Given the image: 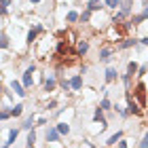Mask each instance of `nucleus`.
I'll return each instance as SVG.
<instances>
[{"label": "nucleus", "instance_id": "1", "mask_svg": "<svg viewBox=\"0 0 148 148\" xmlns=\"http://www.w3.org/2000/svg\"><path fill=\"white\" fill-rule=\"evenodd\" d=\"M146 87L142 85V83H140L138 87H136V91H133V93H136V99H138V104H140V108H144V106H146Z\"/></svg>", "mask_w": 148, "mask_h": 148}, {"label": "nucleus", "instance_id": "2", "mask_svg": "<svg viewBox=\"0 0 148 148\" xmlns=\"http://www.w3.org/2000/svg\"><path fill=\"white\" fill-rule=\"evenodd\" d=\"M32 74H34V66L28 68V70H25V74H23V85H25V87L32 85Z\"/></svg>", "mask_w": 148, "mask_h": 148}, {"label": "nucleus", "instance_id": "3", "mask_svg": "<svg viewBox=\"0 0 148 148\" xmlns=\"http://www.w3.org/2000/svg\"><path fill=\"white\" fill-rule=\"evenodd\" d=\"M57 138H59L57 129H49V131H47V142H57Z\"/></svg>", "mask_w": 148, "mask_h": 148}, {"label": "nucleus", "instance_id": "4", "mask_svg": "<svg viewBox=\"0 0 148 148\" xmlns=\"http://www.w3.org/2000/svg\"><path fill=\"white\" fill-rule=\"evenodd\" d=\"M11 87H13V91H15V93H17V95H25V91H23V87H21V85H19V83H17V80H13V83H11Z\"/></svg>", "mask_w": 148, "mask_h": 148}, {"label": "nucleus", "instance_id": "5", "mask_svg": "<svg viewBox=\"0 0 148 148\" xmlns=\"http://www.w3.org/2000/svg\"><path fill=\"white\" fill-rule=\"evenodd\" d=\"M70 87H72V89H80V87H83V78H80V76H74V78L70 80Z\"/></svg>", "mask_w": 148, "mask_h": 148}, {"label": "nucleus", "instance_id": "6", "mask_svg": "<svg viewBox=\"0 0 148 148\" xmlns=\"http://www.w3.org/2000/svg\"><path fill=\"white\" fill-rule=\"evenodd\" d=\"M45 89H47V91H53V89H55V78H53V76H49V78L45 80Z\"/></svg>", "mask_w": 148, "mask_h": 148}, {"label": "nucleus", "instance_id": "7", "mask_svg": "<svg viewBox=\"0 0 148 148\" xmlns=\"http://www.w3.org/2000/svg\"><path fill=\"white\" fill-rule=\"evenodd\" d=\"M144 19H148V9H146L144 13H140V15L133 17V21H131V23H140V21H144Z\"/></svg>", "mask_w": 148, "mask_h": 148}, {"label": "nucleus", "instance_id": "8", "mask_svg": "<svg viewBox=\"0 0 148 148\" xmlns=\"http://www.w3.org/2000/svg\"><path fill=\"white\" fill-rule=\"evenodd\" d=\"M114 78H116V70L108 68V72H106V80H114Z\"/></svg>", "mask_w": 148, "mask_h": 148}, {"label": "nucleus", "instance_id": "9", "mask_svg": "<svg viewBox=\"0 0 148 148\" xmlns=\"http://www.w3.org/2000/svg\"><path fill=\"white\" fill-rule=\"evenodd\" d=\"M99 6H102V2H99V0H91V2H89V11H97Z\"/></svg>", "mask_w": 148, "mask_h": 148}, {"label": "nucleus", "instance_id": "10", "mask_svg": "<svg viewBox=\"0 0 148 148\" xmlns=\"http://www.w3.org/2000/svg\"><path fill=\"white\" fill-rule=\"evenodd\" d=\"M87 49H89V45H87L85 40H80L78 42V53H87Z\"/></svg>", "mask_w": 148, "mask_h": 148}, {"label": "nucleus", "instance_id": "11", "mask_svg": "<svg viewBox=\"0 0 148 148\" xmlns=\"http://www.w3.org/2000/svg\"><path fill=\"white\" fill-rule=\"evenodd\" d=\"M57 131H59V133H68V131H70V127L66 125V123H59V125H57Z\"/></svg>", "mask_w": 148, "mask_h": 148}, {"label": "nucleus", "instance_id": "12", "mask_svg": "<svg viewBox=\"0 0 148 148\" xmlns=\"http://www.w3.org/2000/svg\"><path fill=\"white\" fill-rule=\"evenodd\" d=\"M99 57H102L104 62H106V59H110V49H102V51H99Z\"/></svg>", "mask_w": 148, "mask_h": 148}, {"label": "nucleus", "instance_id": "13", "mask_svg": "<svg viewBox=\"0 0 148 148\" xmlns=\"http://www.w3.org/2000/svg\"><path fill=\"white\" fill-rule=\"evenodd\" d=\"M127 72H129V76H131L133 72H138V64H136V62H131L129 66H127Z\"/></svg>", "mask_w": 148, "mask_h": 148}, {"label": "nucleus", "instance_id": "14", "mask_svg": "<svg viewBox=\"0 0 148 148\" xmlns=\"http://www.w3.org/2000/svg\"><path fill=\"white\" fill-rule=\"evenodd\" d=\"M95 121H99V123H102V127L106 125V121H104V114H102V108H99V110L95 112Z\"/></svg>", "mask_w": 148, "mask_h": 148}, {"label": "nucleus", "instance_id": "15", "mask_svg": "<svg viewBox=\"0 0 148 148\" xmlns=\"http://www.w3.org/2000/svg\"><path fill=\"white\" fill-rule=\"evenodd\" d=\"M17 133H19L17 129H13V131L9 133V142H6V144H13V142H15V140H17Z\"/></svg>", "mask_w": 148, "mask_h": 148}, {"label": "nucleus", "instance_id": "16", "mask_svg": "<svg viewBox=\"0 0 148 148\" xmlns=\"http://www.w3.org/2000/svg\"><path fill=\"white\" fill-rule=\"evenodd\" d=\"M121 4V0H106V6H110V9H116Z\"/></svg>", "mask_w": 148, "mask_h": 148}, {"label": "nucleus", "instance_id": "17", "mask_svg": "<svg viewBox=\"0 0 148 148\" xmlns=\"http://www.w3.org/2000/svg\"><path fill=\"white\" fill-rule=\"evenodd\" d=\"M119 140H121V133H114V136H112V138H110V140H108L106 144H110V146H112V144H116Z\"/></svg>", "mask_w": 148, "mask_h": 148}, {"label": "nucleus", "instance_id": "18", "mask_svg": "<svg viewBox=\"0 0 148 148\" xmlns=\"http://www.w3.org/2000/svg\"><path fill=\"white\" fill-rule=\"evenodd\" d=\"M131 45H136V40H123L119 47H121V49H127V47H131Z\"/></svg>", "mask_w": 148, "mask_h": 148}, {"label": "nucleus", "instance_id": "19", "mask_svg": "<svg viewBox=\"0 0 148 148\" xmlns=\"http://www.w3.org/2000/svg\"><path fill=\"white\" fill-rule=\"evenodd\" d=\"M21 108H23L21 104H19V106H15V108L11 110V114H13V116H19V114H21Z\"/></svg>", "mask_w": 148, "mask_h": 148}, {"label": "nucleus", "instance_id": "20", "mask_svg": "<svg viewBox=\"0 0 148 148\" xmlns=\"http://www.w3.org/2000/svg\"><path fill=\"white\" fill-rule=\"evenodd\" d=\"M34 142H36V133H34V131H30V136H28V144H30V146H34Z\"/></svg>", "mask_w": 148, "mask_h": 148}, {"label": "nucleus", "instance_id": "21", "mask_svg": "<svg viewBox=\"0 0 148 148\" xmlns=\"http://www.w3.org/2000/svg\"><path fill=\"white\" fill-rule=\"evenodd\" d=\"M57 51L62 53V55H64V53H68V45H66V42H62V45L57 47Z\"/></svg>", "mask_w": 148, "mask_h": 148}, {"label": "nucleus", "instance_id": "22", "mask_svg": "<svg viewBox=\"0 0 148 148\" xmlns=\"http://www.w3.org/2000/svg\"><path fill=\"white\" fill-rule=\"evenodd\" d=\"M76 19H78V13L70 11V13H68V21H76Z\"/></svg>", "mask_w": 148, "mask_h": 148}, {"label": "nucleus", "instance_id": "23", "mask_svg": "<svg viewBox=\"0 0 148 148\" xmlns=\"http://www.w3.org/2000/svg\"><path fill=\"white\" fill-rule=\"evenodd\" d=\"M89 17H91V11H85L83 15H80V19H83V21H89Z\"/></svg>", "mask_w": 148, "mask_h": 148}, {"label": "nucleus", "instance_id": "24", "mask_svg": "<svg viewBox=\"0 0 148 148\" xmlns=\"http://www.w3.org/2000/svg\"><path fill=\"white\" fill-rule=\"evenodd\" d=\"M129 2L131 0H123V13H129Z\"/></svg>", "mask_w": 148, "mask_h": 148}, {"label": "nucleus", "instance_id": "25", "mask_svg": "<svg viewBox=\"0 0 148 148\" xmlns=\"http://www.w3.org/2000/svg\"><path fill=\"white\" fill-rule=\"evenodd\" d=\"M36 34H38V30H30V34H28V40H34V38H36Z\"/></svg>", "mask_w": 148, "mask_h": 148}, {"label": "nucleus", "instance_id": "26", "mask_svg": "<svg viewBox=\"0 0 148 148\" xmlns=\"http://www.w3.org/2000/svg\"><path fill=\"white\" fill-rule=\"evenodd\" d=\"M140 148H148V133L144 136V140H142V144H140Z\"/></svg>", "mask_w": 148, "mask_h": 148}, {"label": "nucleus", "instance_id": "27", "mask_svg": "<svg viewBox=\"0 0 148 148\" xmlns=\"http://www.w3.org/2000/svg\"><path fill=\"white\" fill-rule=\"evenodd\" d=\"M0 116H2V121H6L11 116V110H2V114H0Z\"/></svg>", "mask_w": 148, "mask_h": 148}, {"label": "nucleus", "instance_id": "28", "mask_svg": "<svg viewBox=\"0 0 148 148\" xmlns=\"http://www.w3.org/2000/svg\"><path fill=\"white\" fill-rule=\"evenodd\" d=\"M9 47V38H6V34H2V49H6Z\"/></svg>", "mask_w": 148, "mask_h": 148}, {"label": "nucleus", "instance_id": "29", "mask_svg": "<svg viewBox=\"0 0 148 148\" xmlns=\"http://www.w3.org/2000/svg\"><path fill=\"white\" fill-rule=\"evenodd\" d=\"M110 108V102H108V99H104V102H102V110H108Z\"/></svg>", "mask_w": 148, "mask_h": 148}, {"label": "nucleus", "instance_id": "30", "mask_svg": "<svg viewBox=\"0 0 148 148\" xmlns=\"http://www.w3.org/2000/svg\"><path fill=\"white\" fill-rule=\"evenodd\" d=\"M23 127H25V129H30V127H32V116H30L28 121H25V125H23Z\"/></svg>", "mask_w": 148, "mask_h": 148}, {"label": "nucleus", "instance_id": "31", "mask_svg": "<svg viewBox=\"0 0 148 148\" xmlns=\"http://www.w3.org/2000/svg\"><path fill=\"white\" fill-rule=\"evenodd\" d=\"M119 148H127V142H119Z\"/></svg>", "mask_w": 148, "mask_h": 148}, {"label": "nucleus", "instance_id": "32", "mask_svg": "<svg viewBox=\"0 0 148 148\" xmlns=\"http://www.w3.org/2000/svg\"><path fill=\"white\" fill-rule=\"evenodd\" d=\"M142 42H144V45H148V38H142Z\"/></svg>", "mask_w": 148, "mask_h": 148}, {"label": "nucleus", "instance_id": "33", "mask_svg": "<svg viewBox=\"0 0 148 148\" xmlns=\"http://www.w3.org/2000/svg\"><path fill=\"white\" fill-rule=\"evenodd\" d=\"M30 148H32V146H30Z\"/></svg>", "mask_w": 148, "mask_h": 148}]
</instances>
